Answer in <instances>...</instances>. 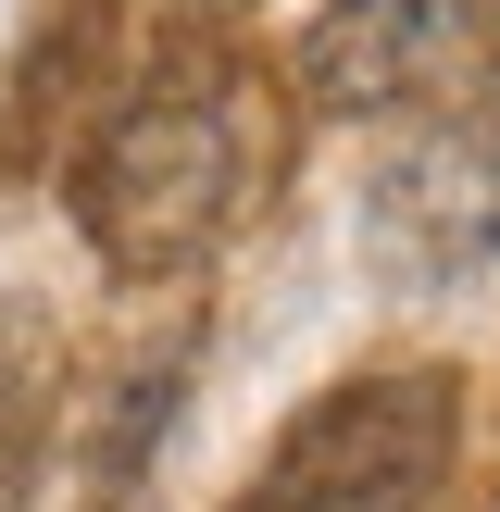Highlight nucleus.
I'll use <instances>...</instances> for the list:
<instances>
[{"instance_id":"obj_1","label":"nucleus","mask_w":500,"mask_h":512,"mask_svg":"<svg viewBox=\"0 0 500 512\" xmlns=\"http://www.w3.org/2000/svg\"><path fill=\"white\" fill-rule=\"evenodd\" d=\"M238 175H250V138L225 113V88H150L75 163V238L113 275H175V263H200L225 238Z\"/></svg>"},{"instance_id":"obj_5","label":"nucleus","mask_w":500,"mask_h":512,"mask_svg":"<svg viewBox=\"0 0 500 512\" xmlns=\"http://www.w3.org/2000/svg\"><path fill=\"white\" fill-rule=\"evenodd\" d=\"M25 350H38V313L0 300V413H13V388H25Z\"/></svg>"},{"instance_id":"obj_6","label":"nucleus","mask_w":500,"mask_h":512,"mask_svg":"<svg viewBox=\"0 0 500 512\" xmlns=\"http://www.w3.org/2000/svg\"><path fill=\"white\" fill-rule=\"evenodd\" d=\"M488 50H500V13H488Z\"/></svg>"},{"instance_id":"obj_2","label":"nucleus","mask_w":500,"mask_h":512,"mask_svg":"<svg viewBox=\"0 0 500 512\" xmlns=\"http://www.w3.org/2000/svg\"><path fill=\"white\" fill-rule=\"evenodd\" d=\"M450 438H463V375L450 363L338 375L325 400L288 413V438H275L250 512H413L450 475Z\"/></svg>"},{"instance_id":"obj_3","label":"nucleus","mask_w":500,"mask_h":512,"mask_svg":"<svg viewBox=\"0 0 500 512\" xmlns=\"http://www.w3.org/2000/svg\"><path fill=\"white\" fill-rule=\"evenodd\" d=\"M488 13L500 0H325V13L300 25L288 75H300L313 113H388V100L438 88V75L488 38Z\"/></svg>"},{"instance_id":"obj_4","label":"nucleus","mask_w":500,"mask_h":512,"mask_svg":"<svg viewBox=\"0 0 500 512\" xmlns=\"http://www.w3.org/2000/svg\"><path fill=\"white\" fill-rule=\"evenodd\" d=\"M363 238L388 250L400 288H463L475 263L500 250V150L488 138H425L375 175Z\"/></svg>"}]
</instances>
